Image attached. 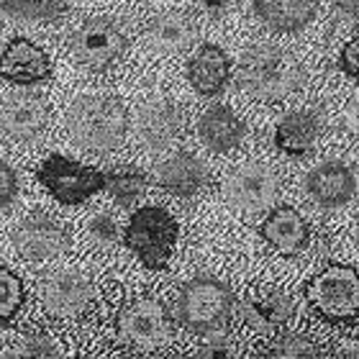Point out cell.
Wrapping results in <instances>:
<instances>
[{
	"mask_svg": "<svg viewBox=\"0 0 359 359\" xmlns=\"http://www.w3.org/2000/svg\"><path fill=\"white\" fill-rule=\"evenodd\" d=\"M15 252L29 262H49L69 249V233L57 218L31 213L11 233Z\"/></svg>",
	"mask_w": 359,
	"mask_h": 359,
	"instance_id": "obj_9",
	"label": "cell"
},
{
	"mask_svg": "<svg viewBox=\"0 0 359 359\" xmlns=\"http://www.w3.org/2000/svg\"><path fill=\"white\" fill-rule=\"evenodd\" d=\"M233 292L216 277L201 275L182 285L177 298V316L182 326L193 334H213L224 331L233 313Z\"/></svg>",
	"mask_w": 359,
	"mask_h": 359,
	"instance_id": "obj_3",
	"label": "cell"
},
{
	"mask_svg": "<svg viewBox=\"0 0 359 359\" xmlns=\"http://www.w3.org/2000/svg\"><path fill=\"white\" fill-rule=\"evenodd\" d=\"M247 136V123L229 105H210L198 118V139L203 147L216 154L233 151Z\"/></svg>",
	"mask_w": 359,
	"mask_h": 359,
	"instance_id": "obj_19",
	"label": "cell"
},
{
	"mask_svg": "<svg viewBox=\"0 0 359 359\" xmlns=\"http://www.w3.org/2000/svg\"><path fill=\"white\" fill-rule=\"evenodd\" d=\"M187 80L203 97H216L231 80V60L218 44H203L187 62Z\"/></svg>",
	"mask_w": 359,
	"mask_h": 359,
	"instance_id": "obj_18",
	"label": "cell"
},
{
	"mask_svg": "<svg viewBox=\"0 0 359 359\" xmlns=\"http://www.w3.org/2000/svg\"><path fill=\"white\" fill-rule=\"evenodd\" d=\"M49 123V105L39 95H13L0 108V131L13 144H34Z\"/></svg>",
	"mask_w": 359,
	"mask_h": 359,
	"instance_id": "obj_15",
	"label": "cell"
},
{
	"mask_svg": "<svg viewBox=\"0 0 359 359\" xmlns=\"http://www.w3.org/2000/svg\"><path fill=\"white\" fill-rule=\"evenodd\" d=\"M21 193V182H18V172L8 165L6 159H0V210L11 208L18 201Z\"/></svg>",
	"mask_w": 359,
	"mask_h": 359,
	"instance_id": "obj_31",
	"label": "cell"
},
{
	"mask_svg": "<svg viewBox=\"0 0 359 359\" xmlns=\"http://www.w3.org/2000/svg\"><path fill=\"white\" fill-rule=\"evenodd\" d=\"M195 359H239V349L229 334L213 331V334H205L203 344L195 352Z\"/></svg>",
	"mask_w": 359,
	"mask_h": 359,
	"instance_id": "obj_29",
	"label": "cell"
},
{
	"mask_svg": "<svg viewBox=\"0 0 359 359\" xmlns=\"http://www.w3.org/2000/svg\"><path fill=\"white\" fill-rule=\"evenodd\" d=\"M52 60L49 54L26 36H13L0 52V80L11 85H41L52 80Z\"/></svg>",
	"mask_w": 359,
	"mask_h": 359,
	"instance_id": "obj_11",
	"label": "cell"
},
{
	"mask_svg": "<svg viewBox=\"0 0 359 359\" xmlns=\"http://www.w3.org/2000/svg\"><path fill=\"white\" fill-rule=\"evenodd\" d=\"M259 233L269 247L285 257L300 255L311 241V229H308L306 218L292 205H277L269 210V216L259 226Z\"/></svg>",
	"mask_w": 359,
	"mask_h": 359,
	"instance_id": "obj_16",
	"label": "cell"
},
{
	"mask_svg": "<svg viewBox=\"0 0 359 359\" xmlns=\"http://www.w3.org/2000/svg\"><path fill=\"white\" fill-rule=\"evenodd\" d=\"M334 6L344 18L359 23V0H334Z\"/></svg>",
	"mask_w": 359,
	"mask_h": 359,
	"instance_id": "obj_35",
	"label": "cell"
},
{
	"mask_svg": "<svg viewBox=\"0 0 359 359\" xmlns=\"http://www.w3.org/2000/svg\"><path fill=\"white\" fill-rule=\"evenodd\" d=\"M292 313H295V303L280 290L252 292V295H247V300L241 303L244 321L255 331H262V334L280 331L285 323L292 318Z\"/></svg>",
	"mask_w": 359,
	"mask_h": 359,
	"instance_id": "obj_21",
	"label": "cell"
},
{
	"mask_svg": "<svg viewBox=\"0 0 359 359\" xmlns=\"http://www.w3.org/2000/svg\"><path fill=\"white\" fill-rule=\"evenodd\" d=\"M306 75L290 52L272 44H257L241 54L236 85L259 103H280L303 85Z\"/></svg>",
	"mask_w": 359,
	"mask_h": 359,
	"instance_id": "obj_1",
	"label": "cell"
},
{
	"mask_svg": "<svg viewBox=\"0 0 359 359\" xmlns=\"http://www.w3.org/2000/svg\"><path fill=\"white\" fill-rule=\"evenodd\" d=\"M13 359H67L65 357V349H62L57 341H54L49 334L44 331H31L15 344Z\"/></svg>",
	"mask_w": 359,
	"mask_h": 359,
	"instance_id": "obj_27",
	"label": "cell"
},
{
	"mask_svg": "<svg viewBox=\"0 0 359 359\" xmlns=\"http://www.w3.org/2000/svg\"><path fill=\"white\" fill-rule=\"evenodd\" d=\"M318 136H321V116L300 108L280 118L275 126V147L287 157H306L313 151Z\"/></svg>",
	"mask_w": 359,
	"mask_h": 359,
	"instance_id": "obj_20",
	"label": "cell"
},
{
	"mask_svg": "<svg viewBox=\"0 0 359 359\" xmlns=\"http://www.w3.org/2000/svg\"><path fill=\"white\" fill-rule=\"evenodd\" d=\"M341 126H344V131L349 136L359 139V97H354V100L346 103L344 113H341Z\"/></svg>",
	"mask_w": 359,
	"mask_h": 359,
	"instance_id": "obj_34",
	"label": "cell"
},
{
	"mask_svg": "<svg viewBox=\"0 0 359 359\" xmlns=\"http://www.w3.org/2000/svg\"><path fill=\"white\" fill-rule=\"evenodd\" d=\"M147 187H149V177L142 170H134V167H121V170L105 172L103 190H108V195L118 203L121 208L136 205L144 198Z\"/></svg>",
	"mask_w": 359,
	"mask_h": 359,
	"instance_id": "obj_24",
	"label": "cell"
},
{
	"mask_svg": "<svg viewBox=\"0 0 359 359\" xmlns=\"http://www.w3.org/2000/svg\"><path fill=\"white\" fill-rule=\"evenodd\" d=\"M128 39L111 18H88L69 34V52L88 69L103 72L123 60Z\"/></svg>",
	"mask_w": 359,
	"mask_h": 359,
	"instance_id": "obj_7",
	"label": "cell"
},
{
	"mask_svg": "<svg viewBox=\"0 0 359 359\" xmlns=\"http://www.w3.org/2000/svg\"><path fill=\"white\" fill-rule=\"evenodd\" d=\"M354 241H357V247H359V224H357V231H354Z\"/></svg>",
	"mask_w": 359,
	"mask_h": 359,
	"instance_id": "obj_36",
	"label": "cell"
},
{
	"mask_svg": "<svg viewBox=\"0 0 359 359\" xmlns=\"http://www.w3.org/2000/svg\"><path fill=\"white\" fill-rule=\"evenodd\" d=\"M154 182L175 198H195L208 185V167L190 151H175L157 167Z\"/></svg>",
	"mask_w": 359,
	"mask_h": 359,
	"instance_id": "obj_17",
	"label": "cell"
},
{
	"mask_svg": "<svg viewBox=\"0 0 359 359\" xmlns=\"http://www.w3.org/2000/svg\"><path fill=\"white\" fill-rule=\"evenodd\" d=\"M257 359H321V352L303 334H283L264 346Z\"/></svg>",
	"mask_w": 359,
	"mask_h": 359,
	"instance_id": "obj_26",
	"label": "cell"
},
{
	"mask_svg": "<svg viewBox=\"0 0 359 359\" xmlns=\"http://www.w3.org/2000/svg\"><path fill=\"white\" fill-rule=\"evenodd\" d=\"M303 187H306V195L318 208L334 210L346 205L354 198L357 177H354L349 165L339 162V159H326L306 175Z\"/></svg>",
	"mask_w": 359,
	"mask_h": 359,
	"instance_id": "obj_13",
	"label": "cell"
},
{
	"mask_svg": "<svg viewBox=\"0 0 359 359\" xmlns=\"http://www.w3.org/2000/svg\"><path fill=\"white\" fill-rule=\"evenodd\" d=\"M118 331L128 344L139 349H162L172 339V321L159 300L139 298L121 311Z\"/></svg>",
	"mask_w": 359,
	"mask_h": 359,
	"instance_id": "obj_8",
	"label": "cell"
},
{
	"mask_svg": "<svg viewBox=\"0 0 359 359\" xmlns=\"http://www.w3.org/2000/svg\"><path fill=\"white\" fill-rule=\"evenodd\" d=\"M36 180L62 205H83L105 187V172L97 167L80 165L65 154H49L36 167Z\"/></svg>",
	"mask_w": 359,
	"mask_h": 359,
	"instance_id": "obj_6",
	"label": "cell"
},
{
	"mask_svg": "<svg viewBox=\"0 0 359 359\" xmlns=\"http://www.w3.org/2000/svg\"><path fill=\"white\" fill-rule=\"evenodd\" d=\"M226 201L236 210L244 213H259L267 210L277 198V177L267 165L247 162L236 167L224 185Z\"/></svg>",
	"mask_w": 359,
	"mask_h": 359,
	"instance_id": "obj_10",
	"label": "cell"
},
{
	"mask_svg": "<svg viewBox=\"0 0 359 359\" xmlns=\"http://www.w3.org/2000/svg\"><path fill=\"white\" fill-rule=\"evenodd\" d=\"M23 283L21 277L15 275L13 269H8L0 264V323L11 321L23 306Z\"/></svg>",
	"mask_w": 359,
	"mask_h": 359,
	"instance_id": "obj_28",
	"label": "cell"
},
{
	"mask_svg": "<svg viewBox=\"0 0 359 359\" xmlns=\"http://www.w3.org/2000/svg\"><path fill=\"white\" fill-rule=\"evenodd\" d=\"M180 226L170 210L144 205L134 210L123 229V244L147 269H165L175 252Z\"/></svg>",
	"mask_w": 359,
	"mask_h": 359,
	"instance_id": "obj_4",
	"label": "cell"
},
{
	"mask_svg": "<svg viewBox=\"0 0 359 359\" xmlns=\"http://www.w3.org/2000/svg\"><path fill=\"white\" fill-rule=\"evenodd\" d=\"M88 233L95 244L108 247V244H116V241H118V224H116V218L108 216V213H95V216L88 221Z\"/></svg>",
	"mask_w": 359,
	"mask_h": 359,
	"instance_id": "obj_30",
	"label": "cell"
},
{
	"mask_svg": "<svg viewBox=\"0 0 359 359\" xmlns=\"http://www.w3.org/2000/svg\"><path fill=\"white\" fill-rule=\"evenodd\" d=\"M339 67L344 75H349L352 80L359 83V36L349 39L344 46H341V54H339Z\"/></svg>",
	"mask_w": 359,
	"mask_h": 359,
	"instance_id": "obj_32",
	"label": "cell"
},
{
	"mask_svg": "<svg viewBox=\"0 0 359 359\" xmlns=\"http://www.w3.org/2000/svg\"><path fill=\"white\" fill-rule=\"evenodd\" d=\"M67 134L72 144L93 154L116 151L128 134L126 105L111 95L77 97L67 113Z\"/></svg>",
	"mask_w": 359,
	"mask_h": 359,
	"instance_id": "obj_2",
	"label": "cell"
},
{
	"mask_svg": "<svg viewBox=\"0 0 359 359\" xmlns=\"http://www.w3.org/2000/svg\"><path fill=\"white\" fill-rule=\"evenodd\" d=\"M0 11L15 21L54 23L67 13V3L65 0H0Z\"/></svg>",
	"mask_w": 359,
	"mask_h": 359,
	"instance_id": "obj_25",
	"label": "cell"
},
{
	"mask_svg": "<svg viewBox=\"0 0 359 359\" xmlns=\"http://www.w3.org/2000/svg\"><path fill=\"white\" fill-rule=\"evenodd\" d=\"M0 359H3V357H0Z\"/></svg>",
	"mask_w": 359,
	"mask_h": 359,
	"instance_id": "obj_38",
	"label": "cell"
},
{
	"mask_svg": "<svg viewBox=\"0 0 359 359\" xmlns=\"http://www.w3.org/2000/svg\"><path fill=\"white\" fill-rule=\"evenodd\" d=\"M93 300V285L77 269H57L41 280V303L54 318L80 316Z\"/></svg>",
	"mask_w": 359,
	"mask_h": 359,
	"instance_id": "obj_12",
	"label": "cell"
},
{
	"mask_svg": "<svg viewBox=\"0 0 359 359\" xmlns=\"http://www.w3.org/2000/svg\"><path fill=\"white\" fill-rule=\"evenodd\" d=\"M182 111L170 97H157L136 113V139L149 151H162L172 147L182 134Z\"/></svg>",
	"mask_w": 359,
	"mask_h": 359,
	"instance_id": "obj_14",
	"label": "cell"
},
{
	"mask_svg": "<svg viewBox=\"0 0 359 359\" xmlns=\"http://www.w3.org/2000/svg\"><path fill=\"white\" fill-rule=\"evenodd\" d=\"M195 6H198V11H201L205 18L221 21V18H226V15L231 13L233 0H195Z\"/></svg>",
	"mask_w": 359,
	"mask_h": 359,
	"instance_id": "obj_33",
	"label": "cell"
},
{
	"mask_svg": "<svg viewBox=\"0 0 359 359\" xmlns=\"http://www.w3.org/2000/svg\"><path fill=\"white\" fill-rule=\"evenodd\" d=\"M354 359H359V344L354 346Z\"/></svg>",
	"mask_w": 359,
	"mask_h": 359,
	"instance_id": "obj_37",
	"label": "cell"
},
{
	"mask_svg": "<svg viewBox=\"0 0 359 359\" xmlns=\"http://www.w3.org/2000/svg\"><path fill=\"white\" fill-rule=\"evenodd\" d=\"M306 298L316 313L331 323L359 318V272L349 264H329L306 285Z\"/></svg>",
	"mask_w": 359,
	"mask_h": 359,
	"instance_id": "obj_5",
	"label": "cell"
},
{
	"mask_svg": "<svg viewBox=\"0 0 359 359\" xmlns=\"http://www.w3.org/2000/svg\"><path fill=\"white\" fill-rule=\"evenodd\" d=\"M255 15L277 34H298L318 13L316 0H255Z\"/></svg>",
	"mask_w": 359,
	"mask_h": 359,
	"instance_id": "obj_22",
	"label": "cell"
},
{
	"mask_svg": "<svg viewBox=\"0 0 359 359\" xmlns=\"http://www.w3.org/2000/svg\"><path fill=\"white\" fill-rule=\"evenodd\" d=\"M195 36H198L195 18L185 11H165L154 15L147 26V41L157 52H182L187 46H193Z\"/></svg>",
	"mask_w": 359,
	"mask_h": 359,
	"instance_id": "obj_23",
	"label": "cell"
}]
</instances>
